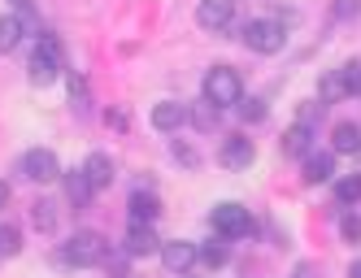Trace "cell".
<instances>
[{"label":"cell","instance_id":"4dcf8cb0","mask_svg":"<svg viewBox=\"0 0 361 278\" xmlns=\"http://www.w3.org/2000/svg\"><path fill=\"white\" fill-rule=\"evenodd\" d=\"M318 113H322V100H305V109L296 113V122H305V126H309V122H314Z\"/></svg>","mask_w":361,"mask_h":278},{"label":"cell","instance_id":"1f68e13d","mask_svg":"<svg viewBox=\"0 0 361 278\" xmlns=\"http://www.w3.org/2000/svg\"><path fill=\"white\" fill-rule=\"evenodd\" d=\"M109 126H114V131H126V126H131V118H126V113H109Z\"/></svg>","mask_w":361,"mask_h":278},{"label":"cell","instance_id":"6da1fadb","mask_svg":"<svg viewBox=\"0 0 361 278\" xmlns=\"http://www.w3.org/2000/svg\"><path fill=\"white\" fill-rule=\"evenodd\" d=\"M204 100H209L214 109H235L244 100V79L235 65H214L204 74Z\"/></svg>","mask_w":361,"mask_h":278},{"label":"cell","instance_id":"f546056e","mask_svg":"<svg viewBox=\"0 0 361 278\" xmlns=\"http://www.w3.org/2000/svg\"><path fill=\"white\" fill-rule=\"evenodd\" d=\"M344 79H348V91L361 96V61H344Z\"/></svg>","mask_w":361,"mask_h":278},{"label":"cell","instance_id":"d4e9b609","mask_svg":"<svg viewBox=\"0 0 361 278\" xmlns=\"http://www.w3.org/2000/svg\"><path fill=\"white\" fill-rule=\"evenodd\" d=\"M66 87H70L74 105H87V79H83V70H66Z\"/></svg>","mask_w":361,"mask_h":278},{"label":"cell","instance_id":"d6a6232c","mask_svg":"<svg viewBox=\"0 0 361 278\" xmlns=\"http://www.w3.org/2000/svg\"><path fill=\"white\" fill-rule=\"evenodd\" d=\"M9 205V183H0V209Z\"/></svg>","mask_w":361,"mask_h":278},{"label":"cell","instance_id":"f1b7e54d","mask_svg":"<svg viewBox=\"0 0 361 278\" xmlns=\"http://www.w3.org/2000/svg\"><path fill=\"white\" fill-rule=\"evenodd\" d=\"M361 0H331V18H357Z\"/></svg>","mask_w":361,"mask_h":278},{"label":"cell","instance_id":"3957f363","mask_svg":"<svg viewBox=\"0 0 361 278\" xmlns=\"http://www.w3.org/2000/svg\"><path fill=\"white\" fill-rule=\"evenodd\" d=\"M105 257H109V244H105V235H96V231H79V235H70V244H61V261L74 265V270L100 265Z\"/></svg>","mask_w":361,"mask_h":278},{"label":"cell","instance_id":"52a82bcc","mask_svg":"<svg viewBox=\"0 0 361 278\" xmlns=\"http://www.w3.org/2000/svg\"><path fill=\"white\" fill-rule=\"evenodd\" d=\"M252 157H257V148H252V139H244V135H231V139H222V148H218V165H222V170H248Z\"/></svg>","mask_w":361,"mask_h":278},{"label":"cell","instance_id":"44dd1931","mask_svg":"<svg viewBox=\"0 0 361 278\" xmlns=\"http://www.w3.org/2000/svg\"><path fill=\"white\" fill-rule=\"evenodd\" d=\"M235 109H240V118H244V122H262V118L270 113V105H266V96H244V100H240Z\"/></svg>","mask_w":361,"mask_h":278},{"label":"cell","instance_id":"e575fe53","mask_svg":"<svg viewBox=\"0 0 361 278\" xmlns=\"http://www.w3.org/2000/svg\"><path fill=\"white\" fill-rule=\"evenodd\" d=\"M126 278H131V274H126Z\"/></svg>","mask_w":361,"mask_h":278},{"label":"cell","instance_id":"9a60e30c","mask_svg":"<svg viewBox=\"0 0 361 278\" xmlns=\"http://www.w3.org/2000/svg\"><path fill=\"white\" fill-rule=\"evenodd\" d=\"M335 174V153H309L305 157V183H326Z\"/></svg>","mask_w":361,"mask_h":278},{"label":"cell","instance_id":"cb8c5ba5","mask_svg":"<svg viewBox=\"0 0 361 278\" xmlns=\"http://www.w3.org/2000/svg\"><path fill=\"white\" fill-rule=\"evenodd\" d=\"M35 213V226H39V231H53V226H57V205H53V200H35V205H31Z\"/></svg>","mask_w":361,"mask_h":278},{"label":"cell","instance_id":"277c9868","mask_svg":"<svg viewBox=\"0 0 361 278\" xmlns=\"http://www.w3.org/2000/svg\"><path fill=\"white\" fill-rule=\"evenodd\" d=\"M209 222H214V235H222V239H244V235H252V217H248L244 205H218L209 213Z\"/></svg>","mask_w":361,"mask_h":278},{"label":"cell","instance_id":"5b68a950","mask_svg":"<svg viewBox=\"0 0 361 278\" xmlns=\"http://www.w3.org/2000/svg\"><path fill=\"white\" fill-rule=\"evenodd\" d=\"M240 18V0H200L196 5V22L204 31H231Z\"/></svg>","mask_w":361,"mask_h":278},{"label":"cell","instance_id":"4fadbf2b","mask_svg":"<svg viewBox=\"0 0 361 278\" xmlns=\"http://www.w3.org/2000/svg\"><path fill=\"white\" fill-rule=\"evenodd\" d=\"M331 153H340V157L361 153V126H357V122H340V126L331 131Z\"/></svg>","mask_w":361,"mask_h":278},{"label":"cell","instance_id":"9c48e42d","mask_svg":"<svg viewBox=\"0 0 361 278\" xmlns=\"http://www.w3.org/2000/svg\"><path fill=\"white\" fill-rule=\"evenodd\" d=\"M122 252L126 257H152V252H161V239L152 235V226L131 222V231H126V239H122Z\"/></svg>","mask_w":361,"mask_h":278},{"label":"cell","instance_id":"5bb4252c","mask_svg":"<svg viewBox=\"0 0 361 278\" xmlns=\"http://www.w3.org/2000/svg\"><path fill=\"white\" fill-rule=\"evenodd\" d=\"M226 257H231V239H209V244H200V252H196V265H204V270H222L226 265Z\"/></svg>","mask_w":361,"mask_h":278},{"label":"cell","instance_id":"836d02e7","mask_svg":"<svg viewBox=\"0 0 361 278\" xmlns=\"http://www.w3.org/2000/svg\"><path fill=\"white\" fill-rule=\"evenodd\" d=\"M348 278H361V257H357V261L348 265Z\"/></svg>","mask_w":361,"mask_h":278},{"label":"cell","instance_id":"7402d4cb","mask_svg":"<svg viewBox=\"0 0 361 278\" xmlns=\"http://www.w3.org/2000/svg\"><path fill=\"white\" fill-rule=\"evenodd\" d=\"M335 200H340V205H357L361 200V174H348V179L335 183Z\"/></svg>","mask_w":361,"mask_h":278},{"label":"cell","instance_id":"7a4b0ae2","mask_svg":"<svg viewBox=\"0 0 361 278\" xmlns=\"http://www.w3.org/2000/svg\"><path fill=\"white\" fill-rule=\"evenodd\" d=\"M244 48L248 53H257V57H274L283 44H288V31H283V22L279 18H252V22H244Z\"/></svg>","mask_w":361,"mask_h":278},{"label":"cell","instance_id":"ffe728a7","mask_svg":"<svg viewBox=\"0 0 361 278\" xmlns=\"http://www.w3.org/2000/svg\"><path fill=\"white\" fill-rule=\"evenodd\" d=\"M61 179H66V187H70V205H74V209H83V205H87V196H92V183L83 179V170H79V174H61Z\"/></svg>","mask_w":361,"mask_h":278},{"label":"cell","instance_id":"7c38bea8","mask_svg":"<svg viewBox=\"0 0 361 278\" xmlns=\"http://www.w3.org/2000/svg\"><path fill=\"white\" fill-rule=\"evenodd\" d=\"M348 79H344V65L340 70H326L322 79H318V100L322 105H340V100H348Z\"/></svg>","mask_w":361,"mask_h":278},{"label":"cell","instance_id":"603a6c76","mask_svg":"<svg viewBox=\"0 0 361 278\" xmlns=\"http://www.w3.org/2000/svg\"><path fill=\"white\" fill-rule=\"evenodd\" d=\"M27 70H31V83H35V87H48V83H57V74H61L57 65H48L44 57H31V65H27Z\"/></svg>","mask_w":361,"mask_h":278},{"label":"cell","instance_id":"8fae6325","mask_svg":"<svg viewBox=\"0 0 361 278\" xmlns=\"http://www.w3.org/2000/svg\"><path fill=\"white\" fill-rule=\"evenodd\" d=\"M79 170H83V179L92 183V191H105V187L114 183V161H109L105 153H87Z\"/></svg>","mask_w":361,"mask_h":278},{"label":"cell","instance_id":"83f0119b","mask_svg":"<svg viewBox=\"0 0 361 278\" xmlns=\"http://www.w3.org/2000/svg\"><path fill=\"white\" fill-rule=\"evenodd\" d=\"M340 231H344V239H348V244H361V213H344Z\"/></svg>","mask_w":361,"mask_h":278},{"label":"cell","instance_id":"2e32d148","mask_svg":"<svg viewBox=\"0 0 361 278\" xmlns=\"http://www.w3.org/2000/svg\"><path fill=\"white\" fill-rule=\"evenodd\" d=\"M22 35H27V22H22L18 13L0 18V53H13V48L22 44Z\"/></svg>","mask_w":361,"mask_h":278},{"label":"cell","instance_id":"8992f818","mask_svg":"<svg viewBox=\"0 0 361 278\" xmlns=\"http://www.w3.org/2000/svg\"><path fill=\"white\" fill-rule=\"evenodd\" d=\"M22 174H27L31 183H57L61 161H57V153H48V148H31V153L22 157Z\"/></svg>","mask_w":361,"mask_h":278},{"label":"cell","instance_id":"484cf974","mask_svg":"<svg viewBox=\"0 0 361 278\" xmlns=\"http://www.w3.org/2000/svg\"><path fill=\"white\" fill-rule=\"evenodd\" d=\"M22 248V231L18 226H0V257H13Z\"/></svg>","mask_w":361,"mask_h":278},{"label":"cell","instance_id":"30bf717a","mask_svg":"<svg viewBox=\"0 0 361 278\" xmlns=\"http://www.w3.org/2000/svg\"><path fill=\"white\" fill-rule=\"evenodd\" d=\"M192 122V109L183 100H161V105H152V126L157 131H178V126Z\"/></svg>","mask_w":361,"mask_h":278},{"label":"cell","instance_id":"d6986e66","mask_svg":"<svg viewBox=\"0 0 361 278\" xmlns=\"http://www.w3.org/2000/svg\"><path fill=\"white\" fill-rule=\"evenodd\" d=\"M283 153L288 157H309V126L305 122H296V126L283 131Z\"/></svg>","mask_w":361,"mask_h":278},{"label":"cell","instance_id":"e0dca14e","mask_svg":"<svg viewBox=\"0 0 361 278\" xmlns=\"http://www.w3.org/2000/svg\"><path fill=\"white\" fill-rule=\"evenodd\" d=\"M126 209H131V222H144V226H148L152 217L161 213V200L152 196V191H135V196H131V205H126Z\"/></svg>","mask_w":361,"mask_h":278},{"label":"cell","instance_id":"4316f807","mask_svg":"<svg viewBox=\"0 0 361 278\" xmlns=\"http://www.w3.org/2000/svg\"><path fill=\"white\" fill-rule=\"evenodd\" d=\"M174 157H178V165H188V170L200 165V153H196L192 144H183V139H174Z\"/></svg>","mask_w":361,"mask_h":278},{"label":"cell","instance_id":"ba28073f","mask_svg":"<svg viewBox=\"0 0 361 278\" xmlns=\"http://www.w3.org/2000/svg\"><path fill=\"white\" fill-rule=\"evenodd\" d=\"M196 252H200V244L170 239V244H161V265H166V270H174V274H188V270L196 265Z\"/></svg>","mask_w":361,"mask_h":278},{"label":"cell","instance_id":"ac0fdd59","mask_svg":"<svg viewBox=\"0 0 361 278\" xmlns=\"http://www.w3.org/2000/svg\"><path fill=\"white\" fill-rule=\"evenodd\" d=\"M31 57H44L48 65L66 70V44H61L57 35H39V39H35V53H31Z\"/></svg>","mask_w":361,"mask_h":278}]
</instances>
